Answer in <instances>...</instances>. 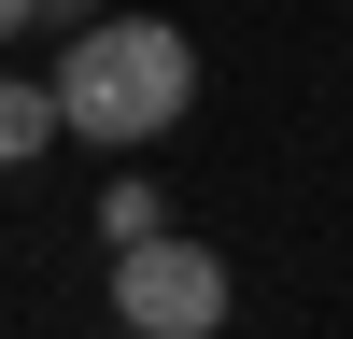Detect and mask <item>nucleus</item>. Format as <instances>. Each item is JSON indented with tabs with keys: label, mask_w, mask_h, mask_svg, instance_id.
Masks as SVG:
<instances>
[{
	"label": "nucleus",
	"mask_w": 353,
	"mask_h": 339,
	"mask_svg": "<svg viewBox=\"0 0 353 339\" xmlns=\"http://www.w3.org/2000/svg\"><path fill=\"white\" fill-rule=\"evenodd\" d=\"M43 85H57V127L99 141V156L113 141H170L198 113V43L170 14H85V28H57V71Z\"/></svg>",
	"instance_id": "nucleus-1"
},
{
	"label": "nucleus",
	"mask_w": 353,
	"mask_h": 339,
	"mask_svg": "<svg viewBox=\"0 0 353 339\" xmlns=\"http://www.w3.org/2000/svg\"><path fill=\"white\" fill-rule=\"evenodd\" d=\"M113 325H141V339H212L226 325V254L212 240H113Z\"/></svg>",
	"instance_id": "nucleus-2"
},
{
	"label": "nucleus",
	"mask_w": 353,
	"mask_h": 339,
	"mask_svg": "<svg viewBox=\"0 0 353 339\" xmlns=\"http://www.w3.org/2000/svg\"><path fill=\"white\" fill-rule=\"evenodd\" d=\"M43 141H57V85H14V71H0V170H28Z\"/></svg>",
	"instance_id": "nucleus-3"
},
{
	"label": "nucleus",
	"mask_w": 353,
	"mask_h": 339,
	"mask_svg": "<svg viewBox=\"0 0 353 339\" xmlns=\"http://www.w3.org/2000/svg\"><path fill=\"white\" fill-rule=\"evenodd\" d=\"M43 14H57V28H85V14H99V0H43Z\"/></svg>",
	"instance_id": "nucleus-4"
},
{
	"label": "nucleus",
	"mask_w": 353,
	"mask_h": 339,
	"mask_svg": "<svg viewBox=\"0 0 353 339\" xmlns=\"http://www.w3.org/2000/svg\"><path fill=\"white\" fill-rule=\"evenodd\" d=\"M28 14H43V0H0V28H28Z\"/></svg>",
	"instance_id": "nucleus-5"
},
{
	"label": "nucleus",
	"mask_w": 353,
	"mask_h": 339,
	"mask_svg": "<svg viewBox=\"0 0 353 339\" xmlns=\"http://www.w3.org/2000/svg\"><path fill=\"white\" fill-rule=\"evenodd\" d=\"M113 339H141V325H113Z\"/></svg>",
	"instance_id": "nucleus-6"
}]
</instances>
